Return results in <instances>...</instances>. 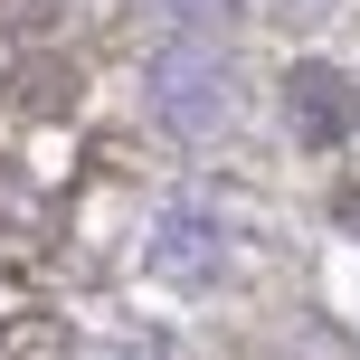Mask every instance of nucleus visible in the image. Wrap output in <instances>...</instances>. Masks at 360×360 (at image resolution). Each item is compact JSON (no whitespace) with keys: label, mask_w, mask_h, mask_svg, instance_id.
Listing matches in <instances>:
<instances>
[{"label":"nucleus","mask_w":360,"mask_h":360,"mask_svg":"<svg viewBox=\"0 0 360 360\" xmlns=\"http://www.w3.org/2000/svg\"><path fill=\"white\" fill-rule=\"evenodd\" d=\"M171 10H218V0H171Z\"/></svg>","instance_id":"f257e3e1"}]
</instances>
